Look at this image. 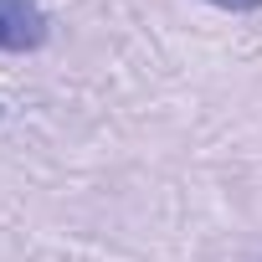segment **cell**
I'll return each mask as SVG.
<instances>
[{"instance_id":"cell-1","label":"cell","mask_w":262,"mask_h":262,"mask_svg":"<svg viewBox=\"0 0 262 262\" xmlns=\"http://www.w3.org/2000/svg\"><path fill=\"white\" fill-rule=\"evenodd\" d=\"M52 21L36 0H0V52H41Z\"/></svg>"},{"instance_id":"cell-2","label":"cell","mask_w":262,"mask_h":262,"mask_svg":"<svg viewBox=\"0 0 262 262\" xmlns=\"http://www.w3.org/2000/svg\"><path fill=\"white\" fill-rule=\"evenodd\" d=\"M206 6H216V11H231V16H252V11H262V0H206Z\"/></svg>"},{"instance_id":"cell-3","label":"cell","mask_w":262,"mask_h":262,"mask_svg":"<svg viewBox=\"0 0 262 262\" xmlns=\"http://www.w3.org/2000/svg\"><path fill=\"white\" fill-rule=\"evenodd\" d=\"M0 118H6V108H0Z\"/></svg>"}]
</instances>
